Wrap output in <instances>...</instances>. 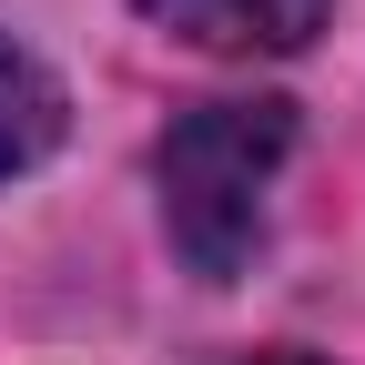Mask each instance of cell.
<instances>
[{"mask_svg": "<svg viewBox=\"0 0 365 365\" xmlns=\"http://www.w3.org/2000/svg\"><path fill=\"white\" fill-rule=\"evenodd\" d=\"M294 143V112L284 102H203L163 132V223L182 264L223 284V274H244L254 234H264V193H274V163Z\"/></svg>", "mask_w": 365, "mask_h": 365, "instance_id": "6da1fadb", "label": "cell"}, {"mask_svg": "<svg viewBox=\"0 0 365 365\" xmlns=\"http://www.w3.org/2000/svg\"><path fill=\"white\" fill-rule=\"evenodd\" d=\"M143 11H153L163 31H182L193 51H234V61H254V51H304V41L325 31V0H143Z\"/></svg>", "mask_w": 365, "mask_h": 365, "instance_id": "7a4b0ae2", "label": "cell"}, {"mask_svg": "<svg viewBox=\"0 0 365 365\" xmlns=\"http://www.w3.org/2000/svg\"><path fill=\"white\" fill-rule=\"evenodd\" d=\"M61 122H71L61 81L41 71L21 41H0V182H11V173H31V163H51Z\"/></svg>", "mask_w": 365, "mask_h": 365, "instance_id": "3957f363", "label": "cell"}, {"mask_svg": "<svg viewBox=\"0 0 365 365\" xmlns=\"http://www.w3.org/2000/svg\"><path fill=\"white\" fill-rule=\"evenodd\" d=\"M254 365H304V355H254Z\"/></svg>", "mask_w": 365, "mask_h": 365, "instance_id": "277c9868", "label": "cell"}]
</instances>
